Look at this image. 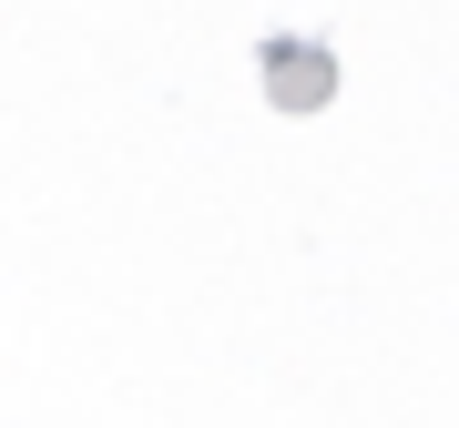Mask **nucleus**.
I'll list each match as a JSON object with an SVG mask.
<instances>
[]
</instances>
